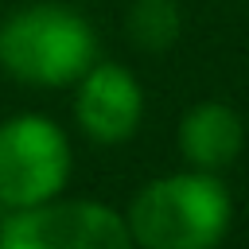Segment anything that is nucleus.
<instances>
[{
  "instance_id": "obj_1",
  "label": "nucleus",
  "mask_w": 249,
  "mask_h": 249,
  "mask_svg": "<svg viewBox=\"0 0 249 249\" xmlns=\"http://www.w3.org/2000/svg\"><path fill=\"white\" fill-rule=\"evenodd\" d=\"M233 202L214 171L160 175L128 202L124 226L136 249H218L230 233Z\"/></svg>"
},
{
  "instance_id": "obj_2",
  "label": "nucleus",
  "mask_w": 249,
  "mask_h": 249,
  "mask_svg": "<svg viewBox=\"0 0 249 249\" xmlns=\"http://www.w3.org/2000/svg\"><path fill=\"white\" fill-rule=\"evenodd\" d=\"M93 62V23L66 4H27L0 23V66L16 82L74 86Z\"/></svg>"
},
{
  "instance_id": "obj_3",
  "label": "nucleus",
  "mask_w": 249,
  "mask_h": 249,
  "mask_svg": "<svg viewBox=\"0 0 249 249\" xmlns=\"http://www.w3.org/2000/svg\"><path fill=\"white\" fill-rule=\"evenodd\" d=\"M70 167V140L51 117L19 113L0 124V202L8 210L58 198Z\"/></svg>"
},
{
  "instance_id": "obj_4",
  "label": "nucleus",
  "mask_w": 249,
  "mask_h": 249,
  "mask_svg": "<svg viewBox=\"0 0 249 249\" xmlns=\"http://www.w3.org/2000/svg\"><path fill=\"white\" fill-rule=\"evenodd\" d=\"M0 249H136L117 214L89 198H51L12 210L0 226Z\"/></svg>"
},
{
  "instance_id": "obj_5",
  "label": "nucleus",
  "mask_w": 249,
  "mask_h": 249,
  "mask_svg": "<svg viewBox=\"0 0 249 249\" xmlns=\"http://www.w3.org/2000/svg\"><path fill=\"white\" fill-rule=\"evenodd\" d=\"M74 97V117L78 128L97 140V144H121L136 132L140 113H144V89L136 74L121 62H93L78 82Z\"/></svg>"
},
{
  "instance_id": "obj_6",
  "label": "nucleus",
  "mask_w": 249,
  "mask_h": 249,
  "mask_svg": "<svg viewBox=\"0 0 249 249\" xmlns=\"http://www.w3.org/2000/svg\"><path fill=\"white\" fill-rule=\"evenodd\" d=\"M245 128L226 101H198L179 121V152L195 171H222L241 156Z\"/></svg>"
},
{
  "instance_id": "obj_7",
  "label": "nucleus",
  "mask_w": 249,
  "mask_h": 249,
  "mask_svg": "<svg viewBox=\"0 0 249 249\" xmlns=\"http://www.w3.org/2000/svg\"><path fill=\"white\" fill-rule=\"evenodd\" d=\"M128 39L144 51H167L179 39V8L171 0H136L128 8Z\"/></svg>"
}]
</instances>
